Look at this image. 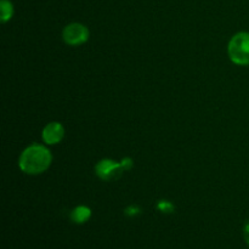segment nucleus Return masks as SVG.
I'll return each mask as SVG.
<instances>
[{
    "label": "nucleus",
    "mask_w": 249,
    "mask_h": 249,
    "mask_svg": "<svg viewBox=\"0 0 249 249\" xmlns=\"http://www.w3.org/2000/svg\"><path fill=\"white\" fill-rule=\"evenodd\" d=\"M53 153L46 146L33 143L22 151L18 160V167L24 174L39 175L50 168Z\"/></svg>",
    "instance_id": "nucleus-1"
},
{
    "label": "nucleus",
    "mask_w": 249,
    "mask_h": 249,
    "mask_svg": "<svg viewBox=\"0 0 249 249\" xmlns=\"http://www.w3.org/2000/svg\"><path fill=\"white\" fill-rule=\"evenodd\" d=\"M231 62L237 66H249V32L242 31L231 36L228 45Z\"/></svg>",
    "instance_id": "nucleus-2"
},
{
    "label": "nucleus",
    "mask_w": 249,
    "mask_h": 249,
    "mask_svg": "<svg viewBox=\"0 0 249 249\" xmlns=\"http://www.w3.org/2000/svg\"><path fill=\"white\" fill-rule=\"evenodd\" d=\"M90 38V31L85 24L72 22L67 24L62 31V39L67 45L79 46L87 43Z\"/></svg>",
    "instance_id": "nucleus-3"
},
{
    "label": "nucleus",
    "mask_w": 249,
    "mask_h": 249,
    "mask_svg": "<svg viewBox=\"0 0 249 249\" xmlns=\"http://www.w3.org/2000/svg\"><path fill=\"white\" fill-rule=\"evenodd\" d=\"M123 167L121 162L111 160V158H104L95 164V174L104 181H113L119 179L123 175Z\"/></svg>",
    "instance_id": "nucleus-4"
},
{
    "label": "nucleus",
    "mask_w": 249,
    "mask_h": 249,
    "mask_svg": "<svg viewBox=\"0 0 249 249\" xmlns=\"http://www.w3.org/2000/svg\"><path fill=\"white\" fill-rule=\"evenodd\" d=\"M65 126L60 123V122H50L44 126L43 131H41V139H43L44 143L49 146H53L60 143L65 138Z\"/></svg>",
    "instance_id": "nucleus-5"
},
{
    "label": "nucleus",
    "mask_w": 249,
    "mask_h": 249,
    "mask_svg": "<svg viewBox=\"0 0 249 249\" xmlns=\"http://www.w3.org/2000/svg\"><path fill=\"white\" fill-rule=\"evenodd\" d=\"M92 215L91 209L88 206H78L71 212V220L74 224H78V225H82V224H85L87 221L90 220Z\"/></svg>",
    "instance_id": "nucleus-6"
},
{
    "label": "nucleus",
    "mask_w": 249,
    "mask_h": 249,
    "mask_svg": "<svg viewBox=\"0 0 249 249\" xmlns=\"http://www.w3.org/2000/svg\"><path fill=\"white\" fill-rule=\"evenodd\" d=\"M15 7L11 0H0V21L6 23L14 17Z\"/></svg>",
    "instance_id": "nucleus-7"
},
{
    "label": "nucleus",
    "mask_w": 249,
    "mask_h": 249,
    "mask_svg": "<svg viewBox=\"0 0 249 249\" xmlns=\"http://www.w3.org/2000/svg\"><path fill=\"white\" fill-rule=\"evenodd\" d=\"M157 209L163 214H172L175 212V206L170 201H167V199H162L157 203Z\"/></svg>",
    "instance_id": "nucleus-8"
},
{
    "label": "nucleus",
    "mask_w": 249,
    "mask_h": 249,
    "mask_svg": "<svg viewBox=\"0 0 249 249\" xmlns=\"http://www.w3.org/2000/svg\"><path fill=\"white\" fill-rule=\"evenodd\" d=\"M141 208L139 206H136V204H130V206L126 207L125 209H124V214H125L126 216H129V218H135V216H139L141 214Z\"/></svg>",
    "instance_id": "nucleus-9"
},
{
    "label": "nucleus",
    "mask_w": 249,
    "mask_h": 249,
    "mask_svg": "<svg viewBox=\"0 0 249 249\" xmlns=\"http://www.w3.org/2000/svg\"><path fill=\"white\" fill-rule=\"evenodd\" d=\"M121 164H122V167H123L124 172H129V170H131V169H133V168H134V160H133V158H130V157H124V158H122Z\"/></svg>",
    "instance_id": "nucleus-10"
},
{
    "label": "nucleus",
    "mask_w": 249,
    "mask_h": 249,
    "mask_svg": "<svg viewBox=\"0 0 249 249\" xmlns=\"http://www.w3.org/2000/svg\"><path fill=\"white\" fill-rule=\"evenodd\" d=\"M243 238H245L246 243L249 246V220L243 226Z\"/></svg>",
    "instance_id": "nucleus-11"
}]
</instances>
